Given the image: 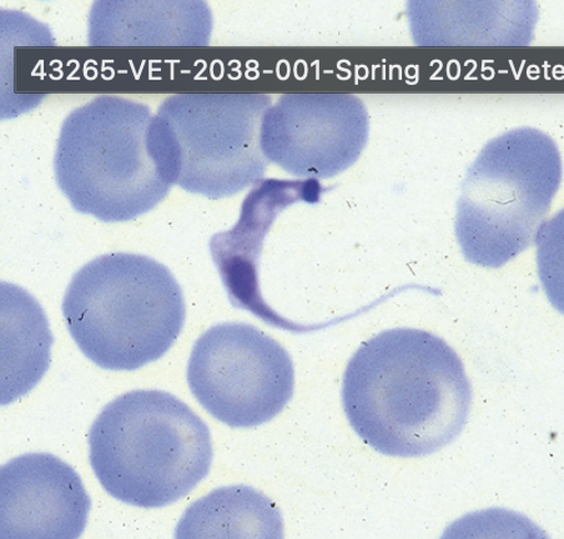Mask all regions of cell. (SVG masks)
I'll return each instance as SVG.
<instances>
[{"mask_svg":"<svg viewBox=\"0 0 564 539\" xmlns=\"http://www.w3.org/2000/svg\"><path fill=\"white\" fill-rule=\"evenodd\" d=\"M281 531V515L268 497L234 486L216 489L187 509L176 538H280Z\"/></svg>","mask_w":564,"mask_h":539,"instance_id":"13","label":"cell"},{"mask_svg":"<svg viewBox=\"0 0 564 539\" xmlns=\"http://www.w3.org/2000/svg\"><path fill=\"white\" fill-rule=\"evenodd\" d=\"M369 136L368 109L352 94H284L262 119L261 148L286 173L318 182L351 168Z\"/></svg>","mask_w":564,"mask_h":539,"instance_id":"8","label":"cell"},{"mask_svg":"<svg viewBox=\"0 0 564 539\" xmlns=\"http://www.w3.org/2000/svg\"><path fill=\"white\" fill-rule=\"evenodd\" d=\"M65 324L80 352L110 371L162 358L181 336L183 290L171 270L144 255H102L75 273L63 299Z\"/></svg>","mask_w":564,"mask_h":539,"instance_id":"4","label":"cell"},{"mask_svg":"<svg viewBox=\"0 0 564 539\" xmlns=\"http://www.w3.org/2000/svg\"><path fill=\"white\" fill-rule=\"evenodd\" d=\"M271 104L260 93H185L160 104L175 185L219 201L259 184L270 164L261 128Z\"/></svg>","mask_w":564,"mask_h":539,"instance_id":"6","label":"cell"},{"mask_svg":"<svg viewBox=\"0 0 564 539\" xmlns=\"http://www.w3.org/2000/svg\"><path fill=\"white\" fill-rule=\"evenodd\" d=\"M54 173L73 209L102 223L135 220L175 185L156 115L118 96L94 98L65 118Z\"/></svg>","mask_w":564,"mask_h":539,"instance_id":"2","label":"cell"},{"mask_svg":"<svg viewBox=\"0 0 564 539\" xmlns=\"http://www.w3.org/2000/svg\"><path fill=\"white\" fill-rule=\"evenodd\" d=\"M0 539H77L91 499L75 470L50 453H26L0 472Z\"/></svg>","mask_w":564,"mask_h":539,"instance_id":"9","label":"cell"},{"mask_svg":"<svg viewBox=\"0 0 564 539\" xmlns=\"http://www.w3.org/2000/svg\"><path fill=\"white\" fill-rule=\"evenodd\" d=\"M53 337L40 304L2 285V403L25 395L48 370Z\"/></svg>","mask_w":564,"mask_h":539,"instance_id":"12","label":"cell"},{"mask_svg":"<svg viewBox=\"0 0 564 539\" xmlns=\"http://www.w3.org/2000/svg\"><path fill=\"white\" fill-rule=\"evenodd\" d=\"M90 465L111 497L140 508L177 503L208 477V425L172 394L137 390L109 402L89 431Z\"/></svg>","mask_w":564,"mask_h":539,"instance_id":"3","label":"cell"},{"mask_svg":"<svg viewBox=\"0 0 564 539\" xmlns=\"http://www.w3.org/2000/svg\"><path fill=\"white\" fill-rule=\"evenodd\" d=\"M463 7V3H459ZM457 9L455 3L410 2L408 14L421 46L529 45L539 19L533 2L490 3L484 9Z\"/></svg>","mask_w":564,"mask_h":539,"instance_id":"11","label":"cell"},{"mask_svg":"<svg viewBox=\"0 0 564 539\" xmlns=\"http://www.w3.org/2000/svg\"><path fill=\"white\" fill-rule=\"evenodd\" d=\"M473 387L463 359L445 339L416 328H392L351 357L343 406L352 430L382 455H432L463 433Z\"/></svg>","mask_w":564,"mask_h":539,"instance_id":"1","label":"cell"},{"mask_svg":"<svg viewBox=\"0 0 564 539\" xmlns=\"http://www.w3.org/2000/svg\"><path fill=\"white\" fill-rule=\"evenodd\" d=\"M562 183V157L543 131H506L468 169L455 231L468 262L500 269L533 245Z\"/></svg>","mask_w":564,"mask_h":539,"instance_id":"5","label":"cell"},{"mask_svg":"<svg viewBox=\"0 0 564 539\" xmlns=\"http://www.w3.org/2000/svg\"><path fill=\"white\" fill-rule=\"evenodd\" d=\"M187 384L214 419L234 429L264 424L293 399V359L274 338L241 323L216 325L195 343Z\"/></svg>","mask_w":564,"mask_h":539,"instance_id":"7","label":"cell"},{"mask_svg":"<svg viewBox=\"0 0 564 539\" xmlns=\"http://www.w3.org/2000/svg\"><path fill=\"white\" fill-rule=\"evenodd\" d=\"M212 12L203 2H97L89 14L90 46H205Z\"/></svg>","mask_w":564,"mask_h":539,"instance_id":"10","label":"cell"}]
</instances>
